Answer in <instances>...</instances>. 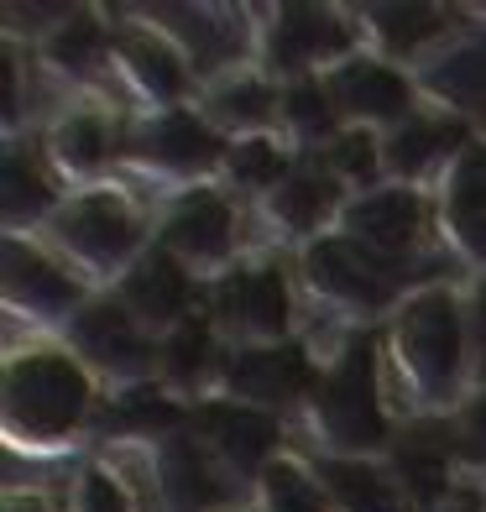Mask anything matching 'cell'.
Listing matches in <instances>:
<instances>
[{
  "instance_id": "13",
  "label": "cell",
  "mask_w": 486,
  "mask_h": 512,
  "mask_svg": "<svg viewBox=\"0 0 486 512\" xmlns=\"http://www.w3.org/2000/svg\"><path fill=\"white\" fill-rule=\"evenodd\" d=\"M126 105L95 100V95H63V105L42 126V157L58 173L68 194L100 189L121 173V136H126Z\"/></svg>"
},
{
  "instance_id": "7",
  "label": "cell",
  "mask_w": 486,
  "mask_h": 512,
  "mask_svg": "<svg viewBox=\"0 0 486 512\" xmlns=\"http://www.w3.org/2000/svg\"><path fill=\"white\" fill-rule=\"evenodd\" d=\"M204 314L230 345H283L304 335V288L288 251H246L204 288Z\"/></svg>"
},
{
  "instance_id": "5",
  "label": "cell",
  "mask_w": 486,
  "mask_h": 512,
  "mask_svg": "<svg viewBox=\"0 0 486 512\" xmlns=\"http://www.w3.org/2000/svg\"><path fill=\"white\" fill-rule=\"evenodd\" d=\"M298 288H304V319H319L324 330H382L408 298L403 267L382 262L351 236H324L293 256Z\"/></svg>"
},
{
  "instance_id": "20",
  "label": "cell",
  "mask_w": 486,
  "mask_h": 512,
  "mask_svg": "<svg viewBox=\"0 0 486 512\" xmlns=\"http://www.w3.org/2000/svg\"><path fill=\"white\" fill-rule=\"evenodd\" d=\"M324 89H330V100H335L345 126L377 131V136H387L392 126H403L413 110L429 105V95L419 89V74L387 63L372 48H361L356 58H345L340 68H330V74H324Z\"/></svg>"
},
{
  "instance_id": "19",
  "label": "cell",
  "mask_w": 486,
  "mask_h": 512,
  "mask_svg": "<svg viewBox=\"0 0 486 512\" xmlns=\"http://www.w3.org/2000/svg\"><path fill=\"white\" fill-rule=\"evenodd\" d=\"M340 236H351L372 256L392 267H408L419 251L439 246L434 241V194L429 189H408V183H382L366 189L345 204Z\"/></svg>"
},
{
  "instance_id": "1",
  "label": "cell",
  "mask_w": 486,
  "mask_h": 512,
  "mask_svg": "<svg viewBox=\"0 0 486 512\" xmlns=\"http://www.w3.org/2000/svg\"><path fill=\"white\" fill-rule=\"evenodd\" d=\"M387 392L403 424L450 418L471 398L476 377V314L460 283H413L408 298L382 324Z\"/></svg>"
},
{
  "instance_id": "35",
  "label": "cell",
  "mask_w": 486,
  "mask_h": 512,
  "mask_svg": "<svg viewBox=\"0 0 486 512\" xmlns=\"http://www.w3.org/2000/svg\"><path fill=\"white\" fill-rule=\"evenodd\" d=\"M0 512H58L48 492H37V486H6V502Z\"/></svg>"
},
{
  "instance_id": "31",
  "label": "cell",
  "mask_w": 486,
  "mask_h": 512,
  "mask_svg": "<svg viewBox=\"0 0 486 512\" xmlns=\"http://www.w3.org/2000/svg\"><path fill=\"white\" fill-rule=\"evenodd\" d=\"M251 507L257 512H335L330 497H324V486H319L314 460L298 455V450H283L257 476V486H251Z\"/></svg>"
},
{
  "instance_id": "21",
  "label": "cell",
  "mask_w": 486,
  "mask_h": 512,
  "mask_svg": "<svg viewBox=\"0 0 486 512\" xmlns=\"http://www.w3.org/2000/svg\"><path fill=\"white\" fill-rule=\"evenodd\" d=\"M32 58L68 95H95V100L121 105V95H115V21H110V11L74 6L48 37L32 42Z\"/></svg>"
},
{
  "instance_id": "26",
  "label": "cell",
  "mask_w": 486,
  "mask_h": 512,
  "mask_svg": "<svg viewBox=\"0 0 486 512\" xmlns=\"http://www.w3.org/2000/svg\"><path fill=\"white\" fill-rule=\"evenodd\" d=\"M277 110H283V84H272L257 63L199 89V115L225 136V142L277 136Z\"/></svg>"
},
{
  "instance_id": "14",
  "label": "cell",
  "mask_w": 486,
  "mask_h": 512,
  "mask_svg": "<svg viewBox=\"0 0 486 512\" xmlns=\"http://www.w3.org/2000/svg\"><path fill=\"white\" fill-rule=\"evenodd\" d=\"M351 11H356L366 48L408 68V74L434 63L445 48H455L481 16L466 6H434V0H366V6H351Z\"/></svg>"
},
{
  "instance_id": "8",
  "label": "cell",
  "mask_w": 486,
  "mask_h": 512,
  "mask_svg": "<svg viewBox=\"0 0 486 512\" xmlns=\"http://www.w3.org/2000/svg\"><path fill=\"white\" fill-rule=\"evenodd\" d=\"M366 37L356 27L351 6L330 0H277L257 6V68L272 84L293 79H324L345 58H356Z\"/></svg>"
},
{
  "instance_id": "12",
  "label": "cell",
  "mask_w": 486,
  "mask_h": 512,
  "mask_svg": "<svg viewBox=\"0 0 486 512\" xmlns=\"http://www.w3.org/2000/svg\"><path fill=\"white\" fill-rule=\"evenodd\" d=\"M68 351H74L95 382L110 392V398H126V392H147L157 387V356L162 340L152 330L131 319V309L115 293H95L89 304L68 319V330L58 335Z\"/></svg>"
},
{
  "instance_id": "15",
  "label": "cell",
  "mask_w": 486,
  "mask_h": 512,
  "mask_svg": "<svg viewBox=\"0 0 486 512\" xmlns=\"http://www.w3.org/2000/svg\"><path fill=\"white\" fill-rule=\"evenodd\" d=\"M319 366L324 361L304 335L283 340V345H230L220 398L262 408L272 418H298L319 382Z\"/></svg>"
},
{
  "instance_id": "22",
  "label": "cell",
  "mask_w": 486,
  "mask_h": 512,
  "mask_svg": "<svg viewBox=\"0 0 486 512\" xmlns=\"http://www.w3.org/2000/svg\"><path fill=\"white\" fill-rule=\"evenodd\" d=\"M434 241L466 272H486V136L434 183Z\"/></svg>"
},
{
  "instance_id": "18",
  "label": "cell",
  "mask_w": 486,
  "mask_h": 512,
  "mask_svg": "<svg viewBox=\"0 0 486 512\" xmlns=\"http://www.w3.org/2000/svg\"><path fill=\"white\" fill-rule=\"evenodd\" d=\"M481 142L476 121L460 105L429 100L424 110H413L403 126H392L382 136V162H387V183H408V189H429L445 178L460 157Z\"/></svg>"
},
{
  "instance_id": "2",
  "label": "cell",
  "mask_w": 486,
  "mask_h": 512,
  "mask_svg": "<svg viewBox=\"0 0 486 512\" xmlns=\"http://www.w3.org/2000/svg\"><path fill=\"white\" fill-rule=\"evenodd\" d=\"M105 387L63 340H11L0 361V439L11 455L58 460L100 418Z\"/></svg>"
},
{
  "instance_id": "3",
  "label": "cell",
  "mask_w": 486,
  "mask_h": 512,
  "mask_svg": "<svg viewBox=\"0 0 486 512\" xmlns=\"http://www.w3.org/2000/svg\"><path fill=\"white\" fill-rule=\"evenodd\" d=\"M304 439L314 460H387L403 434V413L387 392V351L382 330H361L319 366L309 392Z\"/></svg>"
},
{
  "instance_id": "28",
  "label": "cell",
  "mask_w": 486,
  "mask_h": 512,
  "mask_svg": "<svg viewBox=\"0 0 486 512\" xmlns=\"http://www.w3.org/2000/svg\"><path fill=\"white\" fill-rule=\"evenodd\" d=\"M314 471L335 512H408L413 507L387 460H314Z\"/></svg>"
},
{
  "instance_id": "10",
  "label": "cell",
  "mask_w": 486,
  "mask_h": 512,
  "mask_svg": "<svg viewBox=\"0 0 486 512\" xmlns=\"http://www.w3.org/2000/svg\"><path fill=\"white\" fill-rule=\"evenodd\" d=\"M0 298H6L11 330L27 324V340H58L95 288L63 262V256L37 236H6L0 241Z\"/></svg>"
},
{
  "instance_id": "24",
  "label": "cell",
  "mask_w": 486,
  "mask_h": 512,
  "mask_svg": "<svg viewBox=\"0 0 486 512\" xmlns=\"http://www.w3.org/2000/svg\"><path fill=\"white\" fill-rule=\"evenodd\" d=\"M110 293L121 298V304L131 309V319L142 324V330H152L157 340L173 335L183 319H194L204 309V283L162 246H152Z\"/></svg>"
},
{
  "instance_id": "17",
  "label": "cell",
  "mask_w": 486,
  "mask_h": 512,
  "mask_svg": "<svg viewBox=\"0 0 486 512\" xmlns=\"http://www.w3.org/2000/svg\"><path fill=\"white\" fill-rule=\"evenodd\" d=\"M194 63L199 89L257 63V6H136Z\"/></svg>"
},
{
  "instance_id": "30",
  "label": "cell",
  "mask_w": 486,
  "mask_h": 512,
  "mask_svg": "<svg viewBox=\"0 0 486 512\" xmlns=\"http://www.w3.org/2000/svg\"><path fill=\"white\" fill-rule=\"evenodd\" d=\"M340 131H345V121H340V110L330 100V89H324V79H293V84H283L277 136H283L298 157H319Z\"/></svg>"
},
{
  "instance_id": "27",
  "label": "cell",
  "mask_w": 486,
  "mask_h": 512,
  "mask_svg": "<svg viewBox=\"0 0 486 512\" xmlns=\"http://www.w3.org/2000/svg\"><path fill=\"white\" fill-rule=\"evenodd\" d=\"M6 189H0V209H6V236H42L48 220L68 189L42 157V142H6Z\"/></svg>"
},
{
  "instance_id": "32",
  "label": "cell",
  "mask_w": 486,
  "mask_h": 512,
  "mask_svg": "<svg viewBox=\"0 0 486 512\" xmlns=\"http://www.w3.org/2000/svg\"><path fill=\"white\" fill-rule=\"evenodd\" d=\"M319 162L345 183V189H351V199L366 194V189H382V183H387V162H382V136H377V131L345 126L335 142L319 152Z\"/></svg>"
},
{
  "instance_id": "33",
  "label": "cell",
  "mask_w": 486,
  "mask_h": 512,
  "mask_svg": "<svg viewBox=\"0 0 486 512\" xmlns=\"http://www.w3.org/2000/svg\"><path fill=\"white\" fill-rule=\"evenodd\" d=\"M445 429H450V450H455L460 476L486 481V377L471 387V398L445 418Z\"/></svg>"
},
{
  "instance_id": "16",
  "label": "cell",
  "mask_w": 486,
  "mask_h": 512,
  "mask_svg": "<svg viewBox=\"0 0 486 512\" xmlns=\"http://www.w3.org/2000/svg\"><path fill=\"white\" fill-rule=\"evenodd\" d=\"M345 204H351V189L319 157H298V168L283 178V189L251 209V220L267 230V241H262L267 251L298 256L304 246L335 236L345 220Z\"/></svg>"
},
{
  "instance_id": "23",
  "label": "cell",
  "mask_w": 486,
  "mask_h": 512,
  "mask_svg": "<svg viewBox=\"0 0 486 512\" xmlns=\"http://www.w3.org/2000/svg\"><path fill=\"white\" fill-rule=\"evenodd\" d=\"M225 361H230V340L215 330L210 314L183 319L173 335H162V356H157V387L162 398H173L178 408H204L220 398L225 382Z\"/></svg>"
},
{
  "instance_id": "9",
  "label": "cell",
  "mask_w": 486,
  "mask_h": 512,
  "mask_svg": "<svg viewBox=\"0 0 486 512\" xmlns=\"http://www.w3.org/2000/svg\"><path fill=\"white\" fill-rule=\"evenodd\" d=\"M246 225H251V209L236 194H225L220 183H204V189L173 194L157 209V246L168 256H178L210 288L246 251H257V241L246 236Z\"/></svg>"
},
{
  "instance_id": "4",
  "label": "cell",
  "mask_w": 486,
  "mask_h": 512,
  "mask_svg": "<svg viewBox=\"0 0 486 512\" xmlns=\"http://www.w3.org/2000/svg\"><path fill=\"white\" fill-rule=\"evenodd\" d=\"M37 241H48L95 293H110L157 246V204L110 178L100 189L68 194Z\"/></svg>"
},
{
  "instance_id": "25",
  "label": "cell",
  "mask_w": 486,
  "mask_h": 512,
  "mask_svg": "<svg viewBox=\"0 0 486 512\" xmlns=\"http://www.w3.org/2000/svg\"><path fill=\"white\" fill-rule=\"evenodd\" d=\"M189 424L204 434V445H210L246 486H257V476L288 450L283 445L288 418H272L262 408H246V403H230V398H215V403L194 408Z\"/></svg>"
},
{
  "instance_id": "34",
  "label": "cell",
  "mask_w": 486,
  "mask_h": 512,
  "mask_svg": "<svg viewBox=\"0 0 486 512\" xmlns=\"http://www.w3.org/2000/svg\"><path fill=\"white\" fill-rule=\"evenodd\" d=\"M68 512H136V502L105 460H89L74 481V492H68Z\"/></svg>"
},
{
  "instance_id": "29",
  "label": "cell",
  "mask_w": 486,
  "mask_h": 512,
  "mask_svg": "<svg viewBox=\"0 0 486 512\" xmlns=\"http://www.w3.org/2000/svg\"><path fill=\"white\" fill-rule=\"evenodd\" d=\"M298 168V152L283 136H246V142H230L225 168H220V189L236 194L246 209H257L267 194L283 189V178Z\"/></svg>"
},
{
  "instance_id": "11",
  "label": "cell",
  "mask_w": 486,
  "mask_h": 512,
  "mask_svg": "<svg viewBox=\"0 0 486 512\" xmlns=\"http://www.w3.org/2000/svg\"><path fill=\"white\" fill-rule=\"evenodd\" d=\"M115 95L131 115H168L199 105V74L183 48L142 11H115Z\"/></svg>"
},
{
  "instance_id": "6",
  "label": "cell",
  "mask_w": 486,
  "mask_h": 512,
  "mask_svg": "<svg viewBox=\"0 0 486 512\" xmlns=\"http://www.w3.org/2000/svg\"><path fill=\"white\" fill-rule=\"evenodd\" d=\"M225 152H230V142L210 121H204L199 105L168 110V115H126L121 173H115V178L162 209L183 189L220 183Z\"/></svg>"
},
{
  "instance_id": "36",
  "label": "cell",
  "mask_w": 486,
  "mask_h": 512,
  "mask_svg": "<svg viewBox=\"0 0 486 512\" xmlns=\"http://www.w3.org/2000/svg\"><path fill=\"white\" fill-rule=\"evenodd\" d=\"M241 512H257V507H241Z\"/></svg>"
}]
</instances>
